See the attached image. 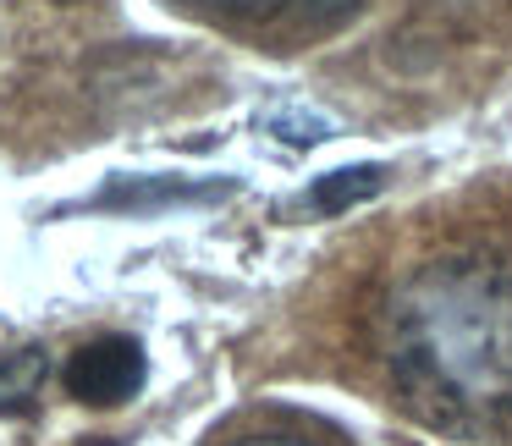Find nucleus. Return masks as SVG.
I'll use <instances>...</instances> for the list:
<instances>
[{
    "mask_svg": "<svg viewBox=\"0 0 512 446\" xmlns=\"http://www.w3.org/2000/svg\"><path fill=\"white\" fill-rule=\"evenodd\" d=\"M380 364L430 430L490 441L512 430V265L452 248L413 265L380 303Z\"/></svg>",
    "mask_w": 512,
    "mask_h": 446,
    "instance_id": "obj_1",
    "label": "nucleus"
},
{
    "mask_svg": "<svg viewBox=\"0 0 512 446\" xmlns=\"http://www.w3.org/2000/svg\"><path fill=\"white\" fill-rule=\"evenodd\" d=\"M171 6L259 45H314L364 12V0H171Z\"/></svg>",
    "mask_w": 512,
    "mask_h": 446,
    "instance_id": "obj_2",
    "label": "nucleus"
},
{
    "mask_svg": "<svg viewBox=\"0 0 512 446\" xmlns=\"http://www.w3.org/2000/svg\"><path fill=\"white\" fill-rule=\"evenodd\" d=\"M144 375H149V358L133 336H94L61 369L67 391L78 402H89V408H122V402H133L144 391Z\"/></svg>",
    "mask_w": 512,
    "mask_h": 446,
    "instance_id": "obj_3",
    "label": "nucleus"
},
{
    "mask_svg": "<svg viewBox=\"0 0 512 446\" xmlns=\"http://www.w3.org/2000/svg\"><path fill=\"white\" fill-rule=\"evenodd\" d=\"M50 386V353L45 347H17L0 358V419H28Z\"/></svg>",
    "mask_w": 512,
    "mask_h": 446,
    "instance_id": "obj_4",
    "label": "nucleus"
},
{
    "mask_svg": "<svg viewBox=\"0 0 512 446\" xmlns=\"http://www.w3.org/2000/svg\"><path fill=\"white\" fill-rule=\"evenodd\" d=\"M380 188H386V171L380 166H347V171H325L309 188V204L320 215H342V210H353V204L375 199Z\"/></svg>",
    "mask_w": 512,
    "mask_h": 446,
    "instance_id": "obj_5",
    "label": "nucleus"
},
{
    "mask_svg": "<svg viewBox=\"0 0 512 446\" xmlns=\"http://www.w3.org/2000/svg\"><path fill=\"white\" fill-rule=\"evenodd\" d=\"M270 133L281 144H320V138H331V116L309 111V105H276L270 111Z\"/></svg>",
    "mask_w": 512,
    "mask_h": 446,
    "instance_id": "obj_6",
    "label": "nucleus"
},
{
    "mask_svg": "<svg viewBox=\"0 0 512 446\" xmlns=\"http://www.w3.org/2000/svg\"><path fill=\"white\" fill-rule=\"evenodd\" d=\"M232 446H320V441H309V435H243Z\"/></svg>",
    "mask_w": 512,
    "mask_h": 446,
    "instance_id": "obj_7",
    "label": "nucleus"
}]
</instances>
